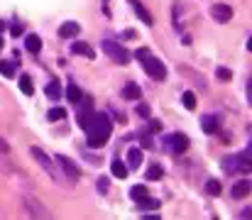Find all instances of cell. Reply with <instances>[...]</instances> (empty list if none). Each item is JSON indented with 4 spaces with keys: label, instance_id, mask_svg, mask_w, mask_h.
I'll list each match as a JSON object with an SVG mask.
<instances>
[{
    "label": "cell",
    "instance_id": "obj_5",
    "mask_svg": "<svg viewBox=\"0 0 252 220\" xmlns=\"http://www.w3.org/2000/svg\"><path fill=\"white\" fill-rule=\"evenodd\" d=\"M164 145L171 154H181V152H186L189 145H191V140L184 135V132H174V135H167V140H164Z\"/></svg>",
    "mask_w": 252,
    "mask_h": 220
},
{
    "label": "cell",
    "instance_id": "obj_25",
    "mask_svg": "<svg viewBox=\"0 0 252 220\" xmlns=\"http://www.w3.org/2000/svg\"><path fill=\"white\" fill-rule=\"evenodd\" d=\"M0 73L5 78H15V64L12 62H0Z\"/></svg>",
    "mask_w": 252,
    "mask_h": 220
},
{
    "label": "cell",
    "instance_id": "obj_23",
    "mask_svg": "<svg viewBox=\"0 0 252 220\" xmlns=\"http://www.w3.org/2000/svg\"><path fill=\"white\" fill-rule=\"evenodd\" d=\"M20 91H22L25 95H32V93H34V86H32V78H30L27 73H22V76H20Z\"/></svg>",
    "mask_w": 252,
    "mask_h": 220
},
{
    "label": "cell",
    "instance_id": "obj_22",
    "mask_svg": "<svg viewBox=\"0 0 252 220\" xmlns=\"http://www.w3.org/2000/svg\"><path fill=\"white\" fill-rule=\"evenodd\" d=\"M44 93H47V98L57 100V98L62 95V83H59V81H49V83H47V88H44Z\"/></svg>",
    "mask_w": 252,
    "mask_h": 220
},
{
    "label": "cell",
    "instance_id": "obj_14",
    "mask_svg": "<svg viewBox=\"0 0 252 220\" xmlns=\"http://www.w3.org/2000/svg\"><path fill=\"white\" fill-rule=\"evenodd\" d=\"M130 169H137L140 164H142V149H137V147H130L127 149V161H125Z\"/></svg>",
    "mask_w": 252,
    "mask_h": 220
},
{
    "label": "cell",
    "instance_id": "obj_17",
    "mask_svg": "<svg viewBox=\"0 0 252 220\" xmlns=\"http://www.w3.org/2000/svg\"><path fill=\"white\" fill-rule=\"evenodd\" d=\"M135 203H137V208H142V211H157V208H159V201H157V198H150V193L142 196V198H137Z\"/></svg>",
    "mask_w": 252,
    "mask_h": 220
},
{
    "label": "cell",
    "instance_id": "obj_7",
    "mask_svg": "<svg viewBox=\"0 0 252 220\" xmlns=\"http://www.w3.org/2000/svg\"><path fill=\"white\" fill-rule=\"evenodd\" d=\"M32 157H34V159L39 161V166H42V169H44V171H47V174H49L54 181H57V169H54L52 159H49V157H47V154H44L39 147H32Z\"/></svg>",
    "mask_w": 252,
    "mask_h": 220
},
{
    "label": "cell",
    "instance_id": "obj_20",
    "mask_svg": "<svg viewBox=\"0 0 252 220\" xmlns=\"http://www.w3.org/2000/svg\"><path fill=\"white\" fill-rule=\"evenodd\" d=\"M140 95H142V91H140L137 83H127V86L123 88V98H125V100H137Z\"/></svg>",
    "mask_w": 252,
    "mask_h": 220
},
{
    "label": "cell",
    "instance_id": "obj_26",
    "mask_svg": "<svg viewBox=\"0 0 252 220\" xmlns=\"http://www.w3.org/2000/svg\"><path fill=\"white\" fill-rule=\"evenodd\" d=\"M130 196H132L135 201L142 198V196H147V186H142V184H140V186H132V189H130Z\"/></svg>",
    "mask_w": 252,
    "mask_h": 220
},
{
    "label": "cell",
    "instance_id": "obj_29",
    "mask_svg": "<svg viewBox=\"0 0 252 220\" xmlns=\"http://www.w3.org/2000/svg\"><path fill=\"white\" fill-rule=\"evenodd\" d=\"M162 174H164V171H162V166H157V164H155V166H150L147 179H162Z\"/></svg>",
    "mask_w": 252,
    "mask_h": 220
},
{
    "label": "cell",
    "instance_id": "obj_31",
    "mask_svg": "<svg viewBox=\"0 0 252 220\" xmlns=\"http://www.w3.org/2000/svg\"><path fill=\"white\" fill-rule=\"evenodd\" d=\"M137 115H140V118H150V108H147L145 103H142V105H137Z\"/></svg>",
    "mask_w": 252,
    "mask_h": 220
},
{
    "label": "cell",
    "instance_id": "obj_32",
    "mask_svg": "<svg viewBox=\"0 0 252 220\" xmlns=\"http://www.w3.org/2000/svg\"><path fill=\"white\" fill-rule=\"evenodd\" d=\"M98 191H100V193H105V191H108V179H105V176H100V179H98Z\"/></svg>",
    "mask_w": 252,
    "mask_h": 220
},
{
    "label": "cell",
    "instance_id": "obj_2",
    "mask_svg": "<svg viewBox=\"0 0 252 220\" xmlns=\"http://www.w3.org/2000/svg\"><path fill=\"white\" fill-rule=\"evenodd\" d=\"M135 57L142 62V66H145V71H147L150 78H155V81H164V78H167V69H164V64H162L159 59H155L150 49H137V52H135Z\"/></svg>",
    "mask_w": 252,
    "mask_h": 220
},
{
    "label": "cell",
    "instance_id": "obj_10",
    "mask_svg": "<svg viewBox=\"0 0 252 220\" xmlns=\"http://www.w3.org/2000/svg\"><path fill=\"white\" fill-rule=\"evenodd\" d=\"M25 208H27L30 216H34V218H49V216H52L49 211H44V208L39 206V201H34V198H30V196L25 198Z\"/></svg>",
    "mask_w": 252,
    "mask_h": 220
},
{
    "label": "cell",
    "instance_id": "obj_13",
    "mask_svg": "<svg viewBox=\"0 0 252 220\" xmlns=\"http://www.w3.org/2000/svg\"><path fill=\"white\" fill-rule=\"evenodd\" d=\"M127 2L132 5V10H135V15H137V17H140V20H142L145 25H152V15H150V12L145 10V5H142L140 0H127Z\"/></svg>",
    "mask_w": 252,
    "mask_h": 220
},
{
    "label": "cell",
    "instance_id": "obj_24",
    "mask_svg": "<svg viewBox=\"0 0 252 220\" xmlns=\"http://www.w3.org/2000/svg\"><path fill=\"white\" fill-rule=\"evenodd\" d=\"M181 103H184V108L193 110V108H196V95H193V91H186V93L181 95Z\"/></svg>",
    "mask_w": 252,
    "mask_h": 220
},
{
    "label": "cell",
    "instance_id": "obj_6",
    "mask_svg": "<svg viewBox=\"0 0 252 220\" xmlns=\"http://www.w3.org/2000/svg\"><path fill=\"white\" fill-rule=\"evenodd\" d=\"M93 105H91V98H84V103L79 105V113H76V123H79V127L86 130L88 127V123H91V118H93Z\"/></svg>",
    "mask_w": 252,
    "mask_h": 220
},
{
    "label": "cell",
    "instance_id": "obj_12",
    "mask_svg": "<svg viewBox=\"0 0 252 220\" xmlns=\"http://www.w3.org/2000/svg\"><path fill=\"white\" fill-rule=\"evenodd\" d=\"M71 54H81V57H86V59H95V52L91 49V44L88 42H71Z\"/></svg>",
    "mask_w": 252,
    "mask_h": 220
},
{
    "label": "cell",
    "instance_id": "obj_18",
    "mask_svg": "<svg viewBox=\"0 0 252 220\" xmlns=\"http://www.w3.org/2000/svg\"><path fill=\"white\" fill-rule=\"evenodd\" d=\"M25 47H27V52H32V54H39V52H42V39H39L37 34H27V39H25Z\"/></svg>",
    "mask_w": 252,
    "mask_h": 220
},
{
    "label": "cell",
    "instance_id": "obj_33",
    "mask_svg": "<svg viewBox=\"0 0 252 220\" xmlns=\"http://www.w3.org/2000/svg\"><path fill=\"white\" fill-rule=\"evenodd\" d=\"M10 32L17 37V34H22V27H20V25H12V27H10Z\"/></svg>",
    "mask_w": 252,
    "mask_h": 220
},
{
    "label": "cell",
    "instance_id": "obj_8",
    "mask_svg": "<svg viewBox=\"0 0 252 220\" xmlns=\"http://www.w3.org/2000/svg\"><path fill=\"white\" fill-rule=\"evenodd\" d=\"M57 161L62 164V169L66 171V176L71 179V181H76L79 176H81V169L76 166V161H71L69 157H64V154H57Z\"/></svg>",
    "mask_w": 252,
    "mask_h": 220
},
{
    "label": "cell",
    "instance_id": "obj_28",
    "mask_svg": "<svg viewBox=\"0 0 252 220\" xmlns=\"http://www.w3.org/2000/svg\"><path fill=\"white\" fill-rule=\"evenodd\" d=\"M206 191L213 193V196H218V193H220V184H218L216 179H211V181H206Z\"/></svg>",
    "mask_w": 252,
    "mask_h": 220
},
{
    "label": "cell",
    "instance_id": "obj_34",
    "mask_svg": "<svg viewBox=\"0 0 252 220\" xmlns=\"http://www.w3.org/2000/svg\"><path fill=\"white\" fill-rule=\"evenodd\" d=\"M123 37H125V39H132V37H137V32H135V30H127V32H123Z\"/></svg>",
    "mask_w": 252,
    "mask_h": 220
},
{
    "label": "cell",
    "instance_id": "obj_9",
    "mask_svg": "<svg viewBox=\"0 0 252 220\" xmlns=\"http://www.w3.org/2000/svg\"><path fill=\"white\" fill-rule=\"evenodd\" d=\"M211 17L218 20V22H228V20L233 17V7L225 5V2H216V5L211 7Z\"/></svg>",
    "mask_w": 252,
    "mask_h": 220
},
{
    "label": "cell",
    "instance_id": "obj_4",
    "mask_svg": "<svg viewBox=\"0 0 252 220\" xmlns=\"http://www.w3.org/2000/svg\"><path fill=\"white\" fill-rule=\"evenodd\" d=\"M103 52L110 57V59H115L118 64H127L132 57H130V52L125 49V47H120L118 42H110V39H105L103 42Z\"/></svg>",
    "mask_w": 252,
    "mask_h": 220
},
{
    "label": "cell",
    "instance_id": "obj_36",
    "mask_svg": "<svg viewBox=\"0 0 252 220\" xmlns=\"http://www.w3.org/2000/svg\"><path fill=\"white\" fill-rule=\"evenodd\" d=\"M0 49H2V39H0Z\"/></svg>",
    "mask_w": 252,
    "mask_h": 220
},
{
    "label": "cell",
    "instance_id": "obj_1",
    "mask_svg": "<svg viewBox=\"0 0 252 220\" xmlns=\"http://www.w3.org/2000/svg\"><path fill=\"white\" fill-rule=\"evenodd\" d=\"M110 132H113V123L105 113H93L88 127H86V135H88V147L93 149H100L110 140Z\"/></svg>",
    "mask_w": 252,
    "mask_h": 220
},
{
    "label": "cell",
    "instance_id": "obj_11",
    "mask_svg": "<svg viewBox=\"0 0 252 220\" xmlns=\"http://www.w3.org/2000/svg\"><path fill=\"white\" fill-rule=\"evenodd\" d=\"M250 191H252V184L248 181V179H243V181L233 184V191H230V196L240 201V198H248V196H250Z\"/></svg>",
    "mask_w": 252,
    "mask_h": 220
},
{
    "label": "cell",
    "instance_id": "obj_16",
    "mask_svg": "<svg viewBox=\"0 0 252 220\" xmlns=\"http://www.w3.org/2000/svg\"><path fill=\"white\" fill-rule=\"evenodd\" d=\"M201 127H203V132H208V135L218 132V118H213V115H203V118H201Z\"/></svg>",
    "mask_w": 252,
    "mask_h": 220
},
{
    "label": "cell",
    "instance_id": "obj_21",
    "mask_svg": "<svg viewBox=\"0 0 252 220\" xmlns=\"http://www.w3.org/2000/svg\"><path fill=\"white\" fill-rule=\"evenodd\" d=\"M110 171H113V176H115V179H125V176H127V164H125V161H120V159H113Z\"/></svg>",
    "mask_w": 252,
    "mask_h": 220
},
{
    "label": "cell",
    "instance_id": "obj_30",
    "mask_svg": "<svg viewBox=\"0 0 252 220\" xmlns=\"http://www.w3.org/2000/svg\"><path fill=\"white\" fill-rule=\"evenodd\" d=\"M216 73H218V78H220V81H230V78H233V71H230V69H225V66H220Z\"/></svg>",
    "mask_w": 252,
    "mask_h": 220
},
{
    "label": "cell",
    "instance_id": "obj_35",
    "mask_svg": "<svg viewBox=\"0 0 252 220\" xmlns=\"http://www.w3.org/2000/svg\"><path fill=\"white\" fill-rule=\"evenodd\" d=\"M7 149H10V147H7L5 142H2V140H0V152H7Z\"/></svg>",
    "mask_w": 252,
    "mask_h": 220
},
{
    "label": "cell",
    "instance_id": "obj_3",
    "mask_svg": "<svg viewBox=\"0 0 252 220\" xmlns=\"http://www.w3.org/2000/svg\"><path fill=\"white\" fill-rule=\"evenodd\" d=\"M223 171L225 174H250L252 171V157L250 152H243V154H235V157H225L223 159Z\"/></svg>",
    "mask_w": 252,
    "mask_h": 220
},
{
    "label": "cell",
    "instance_id": "obj_27",
    "mask_svg": "<svg viewBox=\"0 0 252 220\" xmlns=\"http://www.w3.org/2000/svg\"><path fill=\"white\" fill-rule=\"evenodd\" d=\"M64 115H66V110H64V108H52V110L47 113V118H49V120H62Z\"/></svg>",
    "mask_w": 252,
    "mask_h": 220
},
{
    "label": "cell",
    "instance_id": "obj_15",
    "mask_svg": "<svg viewBox=\"0 0 252 220\" xmlns=\"http://www.w3.org/2000/svg\"><path fill=\"white\" fill-rule=\"evenodd\" d=\"M79 32H81V25H79V22H64V25L59 27V34L66 37V39H69V37H76Z\"/></svg>",
    "mask_w": 252,
    "mask_h": 220
},
{
    "label": "cell",
    "instance_id": "obj_19",
    "mask_svg": "<svg viewBox=\"0 0 252 220\" xmlns=\"http://www.w3.org/2000/svg\"><path fill=\"white\" fill-rule=\"evenodd\" d=\"M66 98H69L71 103H79V100L84 98V93H81V88L76 86V81H69V86H66Z\"/></svg>",
    "mask_w": 252,
    "mask_h": 220
}]
</instances>
